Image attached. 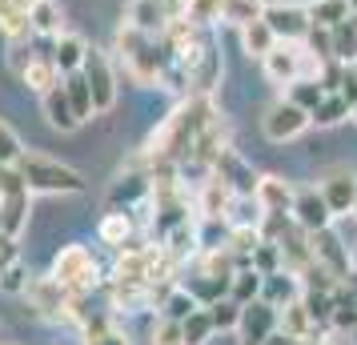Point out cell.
<instances>
[{
    "label": "cell",
    "mask_w": 357,
    "mask_h": 345,
    "mask_svg": "<svg viewBox=\"0 0 357 345\" xmlns=\"http://www.w3.org/2000/svg\"><path fill=\"white\" fill-rule=\"evenodd\" d=\"M0 33L8 36V40L33 36V29H29V8L20 0H0Z\"/></svg>",
    "instance_id": "f1b7e54d"
},
{
    "label": "cell",
    "mask_w": 357,
    "mask_h": 345,
    "mask_svg": "<svg viewBox=\"0 0 357 345\" xmlns=\"http://www.w3.org/2000/svg\"><path fill=\"white\" fill-rule=\"evenodd\" d=\"M209 317L217 333H237V321H241V305L233 301V297H221V301H213L209 305Z\"/></svg>",
    "instance_id": "8d00e7d4"
},
{
    "label": "cell",
    "mask_w": 357,
    "mask_h": 345,
    "mask_svg": "<svg viewBox=\"0 0 357 345\" xmlns=\"http://www.w3.org/2000/svg\"><path fill=\"white\" fill-rule=\"evenodd\" d=\"M354 273H357V245H354Z\"/></svg>",
    "instance_id": "681fc988"
},
{
    "label": "cell",
    "mask_w": 357,
    "mask_h": 345,
    "mask_svg": "<svg viewBox=\"0 0 357 345\" xmlns=\"http://www.w3.org/2000/svg\"><path fill=\"white\" fill-rule=\"evenodd\" d=\"M149 345H185V329H181V321H173V317H161V321L153 325V337H149Z\"/></svg>",
    "instance_id": "7bdbcfd3"
},
{
    "label": "cell",
    "mask_w": 357,
    "mask_h": 345,
    "mask_svg": "<svg viewBox=\"0 0 357 345\" xmlns=\"http://www.w3.org/2000/svg\"><path fill=\"white\" fill-rule=\"evenodd\" d=\"M257 205H261V213L265 217H289V209H293V197H297V189H293L285 177H261L257 181Z\"/></svg>",
    "instance_id": "2e32d148"
},
{
    "label": "cell",
    "mask_w": 357,
    "mask_h": 345,
    "mask_svg": "<svg viewBox=\"0 0 357 345\" xmlns=\"http://www.w3.org/2000/svg\"><path fill=\"white\" fill-rule=\"evenodd\" d=\"M261 345H309V342H301V337H293V333H285V329L277 325V329H273V333H269V337H265Z\"/></svg>",
    "instance_id": "f6af8a7d"
},
{
    "label": "cell",
    "mask_w": 357,
    "mask_h": 345,
    "mask_svg": "<svg viewBox=\"0 0 357 345\" xmlns=\"http://www.w3.org/2000/svg\"><path fill=\"white\" fill-rule=\"evenodd\" d=\"M281 325V309L277 305H269L265 297H257V301H249V305H241V321H237V337H241V345H261L273 329Z\"/></svg>",
    "instance_id": "30bf717a"
},
{
    "label": "cell",
    "mask_w": 357,
    "mask_h": 345,
    "mask_svg": "<svg viewBox=\"0 0 357 345\" xmlns=\"http://www.w3.org/2000/svg\"><path fill=\"white\" fill-rule=\"evenodd\" d=\"M49 56L56 61L61 72H77L84 65V56H89V40L81 33H56L49 45Z\"/></svg>",
    "instance_id": "d6986e66"
},
{
    "label": "cell",
    "mask_w": 357,
    "mask_h": 345,
    "mask_svg": "<svg viewBox=\"0 0 357 345\" xmlns=\"http://www.w3.org/2000/svg\"><path fill=\"white\" fill-rule=\"evenodd\" d=\"M354 121H357V109H354Z\"/></svg>",
    "instance_id": "9f6ffc18"
},
{
    "label": "cell",
    "mask_w": 357,
    "mask_h": 345,
    "mask_svg": "<svg viewBox=\"0 0 357 345\" xmlns=\"http://www.w3.org/2000/svg\"><path fill=\"white\" fill-rule=\"evenodd\" d=\"M65 89H68V100H73V109H77V116H81V125H84L89 116L97 113V105H93V89H89L81 68L77 72H65Z\"/></svg>",
    "instance_id": "4dcf8cb0"
},
{
    "label": "cell",
    "mask_w": 357,
    "mask_h": 345,
    "mask_svg": "<svg viewBox=\"0 0 357 345\" xmlns=\"http://www.w3.org/2000/svg\"><path fill=\"white\" fill-rule=\"evenodd\" d=\"M20 157H24V145H20L17 129L0 116V164H17Z\"/></svg>",
    "instance_id": "b9f144b4"
},
{
    "label": "cell",
    "mask_w": 357,
    "mask_h": 345,
    "mask_svg": "<svg viewBox=\"0 0 357 345\" xmlns=\"http://www.w3.org/2000/svg\"><path fill=\"white\" fill-rule=\"evenodd\" d=\"M0 289L4 293H29V265L20 261V257L0 269Z\"/></svg>",
    "instance_id": "60d3db41"
},
{
    "label": "cell",
    "mask_w": 357,
    "mask_h": 345,
    "mask_svg": "<svg viewBox=\"0 0 357 345\" xmlns=\"http://www.w3.org/2000/svg\"><path fill=\"white\" fill-rule=\"evenodd\" d=\"M97 237L105 241V245H113V249H125V245H129V237H132V217H129V209H113V213H105Z\"/></svg>",
    "instance_id": "d4e9b609"
},
{
    "label": "cell",
    "mask_w": 357,
    "mask_h": 345,
    "mask_svg": "<svg viewBox=\"0 0 357 345\" xmlns=\"http://www.w3.org/2000/svg\"><path fill=\"white\" fill-rule=\"evenodd\" d=\"M84 81H89V89H93V105H97V113H109L116 105V68L113 61H109V52H100L89 45V56H84Z\"/></svg>",
    "instance_id": "ba28073f"
},
{
    "label": "cell",
    "mask_w": 357,
    "mask_h": 345,
    "mask_svg": "<svg viewBox=\"0 0 357 345\" xmlns=\"http://www.w3.org/2000/svg\"><path fill=\"white\" fill-rule=\"evenodd\" d=\"M213 116H217V109H213L209 97H201V93L185 97L173 113L165 116L161 129L153 132V141H149V157H153V161L185 164L189 161V153H193V145H197V137L209 129Z\"/></svg>",
    "instance_id": "6da1fadb"
},
{
    "label": "cell",
    "mask_w": 357,
    "mask_h": 345,
    "mask_svg": "<svg viewBox=\"0 0 357 345\" xmlns=\"http://www.w3.org/2000/svg\"><path fill=\"white\" fill-rule=\"evenodd\" d=\"M349 8H354V13H357V0H349Z\"/></svg>",
    "instance_id": "f907efd6"
},
{
    "label": "cell",
    "mask_w": 357,
    "mask_h": 345,
    "mask_svg": "<svg viewBox=\"0 0 357 345\" xmlns=\"http://www.w3.org/2000/svg\"><path fill=\"white\" fill-rule=\"evenodd\" d=\"M281 329L285 333H293V337H301V342H313L317 333H321V321L309 313V305L297 297V301H289V305H281Z\"/></svg>",
    "instance_id": "ffe728a7"
},
{
    "label": "cell",
    "mask_w": 357,
    "mask_h": 345,
    "mask_svg": "<svg viewBox=\"0 0 357 345\" xmlns=\"http://www.w3.org/2000/svg\"><path fill=\"white\" fill-rule=\"evenodd\" d=\"M333 61L341 65H357V13L333 24Z\"/></svg>",
    "instance_id": "603a6c76"
},
{
    "label": "cell",
    "mask_w": 357,
    "mask_h": 345,
    "mask_svg": "<svg viewBox=\"0 0 357 345\" xmlns=\"http://www.w3.org/2000/svg\"><path fill=\"white\" fill-rule=\"evenodd\" d=\"M349 13H354L349 0H309V20H313V24H325V29H333V24L345 20Z\"/></svg>",
    "instance_id": "e575fe53"
},
{
    "label": "cell",
    "mask_w": 357,
    "mask_h": 345,
    "mask_svg": "<svg viewBox=\"0 0 357 345\" xmlns=\"http://www.w3.org/2000/svg\"><path fill=\"white\" fill-rule=\"evenodd\" d=\"M265 20L277 33V40H305L313 29L309 8H301V4H265Z\"/></svg>",
    "instance_id": "7c38bea8"
},
{
    "label": "cell",
    "mask_w": 357,
    "mask_h": 345,
    "mask_svg": "<svg viewBox=\"0 0 357 345\" xmlns=\"http://www.w3.org/2000/svg\"><path fill=\"white\" fill-rule=\"evenodd\" d=\"M261 17H265V0H221V24L249 29Z\"/></svg>",
    "instance_id": "cb8c5ba5"
},
{
    "label": "cell",
    "mask_w": 357,
    "mask_h": 345,
    "mask_svg": "<svg viewBox=\"0 0 357 345\" xmlns=\"http://www.w3.org/2000/svg\"><path fill=\"white\" fill-rule=\"evenodd\" d=\"M29 29H33L36 36H56L65 33V20H61V4L56 0H40V4H33V13H29Z\"/></svg>",
    "instance_id": "484cf974"
},
{
    "label": "cell",
    "mask_w": 357,
    "mask_h": 345,
    "mask_svg": "<svg viewBox=\"0 0 357 345\" xmlns=\"http://www.w3.org/2000/svg\"><path fill=\"white\" fill-rule=\"evenodd\" d=\"M305 293V281H301V273H293V269H277V273H269L265 277V285H261V297L269 301V305H289V301H297V297Z\"/></svg>",
    "instance_id": "ac0fdd59"
},
{
    "label": "cell",
    "mask_w": 357,
    "mask_h": 345,
    "mask_svg": "<svg viewBox=\"0 0 357 345\" xmlns=\"http://www.w3.org/2000/svg\"><path fill=\"white\" fill-rule=\"evenodd\" d=\"M8 261H17V241L0 233V269H4V265H8Z\"/></svg>",
    "instance_id": "bcb514c9"
},
{
    "label": "cell",
    "mask_w": 357,
    "mask_h": 345,
    "mask_svg": "<svg viewBox=\"0 0 357 345\" xmlns=\"http://www.w3.org/2000/svg\"><path fill=\"white\" fill-rule=\"evenodd\" d=\"M309 116H313V125H317V129H333V125H341L345 116H354V105L341 97V93H325L321 105H317Z\"/></svg>",
    "instance_id": "4316f807"
},
{
    "label": "cell",
    "mask_w": 357,
    "mask_h": 345,
    "mask_svg": "<svg viewBox=\"0 0 357 345\" xmlns=\"http://www.w3.org/2000/svg\"><path fill=\"white\" fill-rule=\"evenodd\" d=\"M309 245H313V261L321 265V269H329L333 277H349V269H354V257H349V245L341 241L337 233H333V225L321 233H309Z\"/></svg>",
    "instance_id": "8fae6325"
},
{
    "label": "cell",
    "mask_w": 357,
    "mask_h": 345,
    "mask_svg": "<svg viewBox=\"0 0 357 345\" xmlns=\"http://www.w3.org/2000/svg\"><path fill=\"white\" fill-rule=\"evenodd\" d=\"M125 20L137 24V29H145V33H153V36H161L165 29H169L173 13L165 8L161 0H129V4H125Z\"/></svg>",
    "instance_id": "e0dca14e"
},
{
    "label": "cell",
    "mask_w": 357,
    "mask_h": 345,
    "mask_svg": "<svg viewBox=\"0 0 357 345\" xmlns=\"http://www.w3.org/2000/svg\"><path fill=\"white\" fill-rule=\"evenodd\" d=\"M313 125V116H309V109H301V105H293L289 97L273 100L269 109H265V116H261V132L273 141V145H285V141H297L301 132Z\"/></svg>",
    "instance_id": "8992f818"
},
{
    "label": "cell",
    "mask_w": 357,
    "mask_h": 345,
    "mask_svg": "<svg viewBox=\"0 0 357 345\" xmlns=\"http://www.w3.org/2000/svg\"><path fill=\"white\" fill-rule=\"evenodd\" d=\"M84 345H129V337L116 333L109 317H84Z\"/></svg>",
    "instance_id": "836d02e7"
},
{
    "label": "cell",
    "mask_w": 357,
    "mask_h": 345,
    "mask_svg": "<svg viewBox=\"0 0 357 345\" xmlns=\"http://www.w3.org/2000/svg\"><path fill=\"white\" fill-rule=\"evenodd\" d=\"M354 217H357V205H354Z\"/></svg>",
    "instance_id": "11a10c76"
},
{
    "label": "cell",
    "mask_w": 357,
    "mask_h": 345,
    "mask_svg": "<svg viewBox=\"0 0 357 345\" xmlns=\"http://www.w3.org/2000/svg\"><path fill=\"white\" fill-rule=\"evenodd\" d=\"M52 277L65 285L73 297H84L93 285H97V257L89 253L84 245H61V253L52 257V269H49Z\"/></svg>",
    "instance_id": "277c9868"
},
{
    "label": "cell",
    "mask_w": 357,
    "mask_h": 345,
    "mask_svg": "<svg viewBox=\"0 0 357 345\" xmlns=\"http://www.w3.org/2000/svg\"><path fill=\"white\" fill-rule=\"evenodd\" d=\"M161 4L173 13V17H181V13H185V0H161Z\"/></svg>",
    "instance_id": "7dc6e473"
},
{
    "label": "cell",
    "mask_w": 357,
    "mask_h": 345,
    "mask_svg": "<svg viewBox=\"0 0 357 345\" xmlns=\"http://www.w3.org/2000/svg\"><path fill=\"white\" fill-rule=\"evenodd\" d=\"M261 285H265V277H261L253 265H249V269H237L233 281H229V297H233L237 305H249V301L261 297Z\"/></svg>",
    "instance_id": "d6a6232c"
},
{
    "label": "cell",
    "mask_w": 357,
    "mask_h": 345,
    "mask_svg": "<svg viewBox=\"0 0 357 345\" xmlns=\"http://www.w3.org/2000/svg\"><path fill=\"white\" fill-rule=\"evenodd\" d=\"M305 61H309V52H305L301 40H277L273 49L265 52L261 68H265V77H269L273 84L289 89L293 81H301V77H305Z\"/></svg>",
    "instance_id": "52a82bcc"
},
{
    "label": "cell",
    "mask_w": 357,
    "mask_h": 345,
    "mask_svg": "<svg viewBox=\"0 0 357 345\" xmlns=\"http://www.w3.org/2000/svg\"><path fill=\"white\" fill-rule=\"evenodd\" d=\"M309 345H329V342H309Z\"/></svg>",
    "instance_id": "816d5d0a"
},
{
    "label": "cell",
    "mask_w": 357,
    "mask_h": 345,
    "mask_svg": "<svg viewBox=\"0 0 357 345\" xmlns=\"http://www.w3.org/2000/svg\"><path fill=\"white\" fill-rule=\"evenodd\" d=\"M20 4H24V8H29V13H33V4H40V0H20Z\"/></svg>",
    "instance_id": "c3c4849f"
},
{
    "label": "cell",
    "mask_w": 357,
    "mask_h": 345,
    "mask_svg": "<svg viewBox=\"0 0 357 345\" xmlns=\"http://www.w3.org/2000/svg\"><path fill=\"white\" fill-rule=\"evenodd\" d=\"M40 109H45V121H49L52 129H61V132L81 129V116H77V109H73V100H68L65 77H61V81L52 84L49 93H40Z\"/></svg>",
    "instance_id": "9a60e30c"
},
{
    "label": "cell",
    "mask_w": 357,
    "mask_h": 345,
    "mask_svg": "<svg viewBox=\"0 0 357 345\" xmlns=\"http://www.w3.org/2000/svg\"><path fill=\"white\" fill-rule=\"evenodd\" d=\"M337 93L357 109V65H345V68H341V84H337Z\"/></svg>",
    "instance_id": "ee69618b"
},
{
    "label": "cell",
    "mask_w": 357,
    "mask_h": 345,
    "mask_svg": "<svg viewBox=\"0 0 357 345\" xmlns=\"http://www.w3.org/2000/svg\"><path fill=\"white\" fill-rule=\"evenodd\" d=\"M181 329H185V345H209L213 337H217V325H213V317H209V305L193 309L185 321H181Z\"/></svg>",
    "instance_id": "1f68e13d"
},
{
    "label": "cell",
    "mask_w": 357,
    "mask_h": 345,
    "mask_svg": "<svg viewBox=\"0 0 357 345\" xmlns=\"http://www.w3.org/2000/svg\"><path fill=\"white\" fill-rule=\"evenodd\" d=\"M29 301H33V309L40 313V317H49V321H81V313H77V297L68 293L52 273L49 277L29 281Z\"/></svg>",
    "instance_id": "5b68a950"
},
{
    "label": "cell",
    "mask_w": 357,
    "mask_h": 345,
    "mask_svg": "<svg viewBox=\"0 0 357 345\" xmlns=\"http://www.w3.org/2000/svg\"><path fill=\"white\" fill-rule=\"evenodd\" d=\"M249 265L257 269L261 277H269V273H277V269H285V261H281V249H277V241H261V245L253 249Z\"/></svg>",
    "instance_id": "ab89813d"
},
{
    "label": "cell",
    "mask_w": 357,
    "mask_h": 345,
    "mask_svg": "<svg viewBox=\"0 0 357 345\" xmlns=\"http://www.w3.org/2000/svg\"><path fill=\"white\" fill-rule=\"evenodd\" d=\"M321 193L325 201H329V209L337 217H349L357 205V173L354 169H345V164H337V169H329L321 181Z\"/></svg>",
    "instance_id": "5bb4252c"
},
{
    "label": "cell",
    "mask_w": 357,
    "mask_h": 345,
    "mask_svg": "<svg viewBox=\"0 0 357 345\" xmlns=\"http://www.w3.org/2000/svg\"><path fill=\"white\" fill-rule=\"evenodd\" d=\"M289 217H293V221H297L305 233H321V229H329V225L337 221V213L329 209V201H325V193L317 189V185H313V189H297Z\"/></svg>",
    "instance_id": "9c48e42d"
},
{
    "label": "cell",
    "mask_w": 357,
    "mask_h": 345,
    "mask_svg": "<svg viewBox=\"0 0 357 345\" xmlns=\"http://www.w3.org/2000/svg\"><path fill=\"white\" fill-rule=\"evenodd\" d=\"M193 309H201V301L189 285H169V293L161 297V317H173V321H185Z\"/></svg>",
    "instance_id": "83f0119b"
},
{
    "label": "cell",
    "mask_w": 357,
    "mask_h": 345,
    "mask_svg": "<svg viewBox=\"0 0 357 345\" xmlns=\"http://www.w3.org/2000/svg\"><path fill=\"white\" fill-rule=\"evenodd\" d=\"M354 345H357V329H354Z\"/></svg>",
    "instance_id": "f5cc1de1"
},
{
    "label": "cell",
    "mask_w": 357,
    "mask_h": 345,
    "mask_svg": "<svg viewBox=\"0 0 357 345\" xmlns=\"http://www.w3.org/2000/svg\"><path fill=\"white\" fill-rule=\"evenodd\" d=\"M65 72L56 68V61H52L49 52H36V61L24 72H20V81H24V89H33V93H49L52 84L61 81Z\"/></svg>",
    "instance_id": "7402d4cb"
},
{
    "label": "cell",
    "mask_w": 357,
    "mask_h": 345,
    "mask_svg": "<svg viewBox=\"0 0 357 345\" xmlns=\"http://www.w3.org/2000/svg\"><path fill=\"white\" fill-rule=\"evenodd\" d=\"M213 173H217V177H221V181L237 193V197H253V193H257L261 177L249 169V164H245V157L237 153V148H225V153L213 161Z\"/></svg>",
    "instance_id": "4fadbf2b"
},
{
    "label": "cell",
    "mask_w": 357,
    "mask_h": 345,
    "mask_svg": "<svg viewBox=\"0 0 357 345\" xmlns=\"http://www.w3.org/2000/svg\"><path fill=\"white\" fill-rule=\"evenodd\" d=\"M116 52H121V61H125V68L137 84H161L165 68L173 61V52L161 36L145 33L129 20H121V29H116Z\"/></svg>",
    "instance_id": "7a4b0ae2"
},
{
    "label": "cell",
    "mask_w": 357,
    "mask_h": 345,
    "mask_svg": "<svg viewBox=\"0 0 357 345\" xmlns=\"http://www.w3.org/2000/svg\"><path fill=\"white\" fill-rule=\"evenodd\" d=\"M153 193V185H149V177H121V181L113 185V193H109V201H125V209H129L132 201H141Z\"/></svg>",
    "instance_id": "f35d334b"
},
{
    "label": "cell",
    "mask_w": 357,
    "mask_h": 345,
    "mask_svg": "<svg viewBox=\"0 0 357 345\" xmlns=\"http://www.w3.org/2000/svg\"><path fill=\"white\" fill-rule=\"evenodd\" d=\"M17 173L24 177V185L33 189V193H84V177L73 169V164H61L45 157V153H33V148H24V157L17 161Z\"/></svg>",
    "instance_id": "3957f363"
},
{
    "label": "cell",
    "mask_w": 357,
    "mask_h": 345,
    "mask_svg": "<svg viewBox=\"0 0 357 345\" xmlns=\"http://www.w3.org/2000/svg\"><path fill=\"white\" fill-rule=\"evenodd\" d=\"M0 345H13V342H0Z\"/></svg>",
    "instance_id": "db71d44e"
},
{
    "label": "cell",
    "mask_w": 357,
    "mask_h": 345,
    "mask_svg": "<svg viewBox=\"0 0 357 345\" xmlns=\"http://www.w3.org/2000/svg\"><path fill=\"white\" fill-rule=\"evenodd\" d=\"M241 45H245V52H249V56L265 61V52L277 45V33L269 29V20L261 17V20H253L249 29H241Z\"/></svg>",
    "instance_id": "f546056e"
},
{
    "label": "cell",
    "mask_w": 357,
    "mask_h": 345,
    "mask_svg": "<svg viewBox=\"0 0 357 345\" xmlns=\"http://www.w3.org/2000/svg\"><path fill=\"white\" fill-rule=\"evenodd\" d=\"M197 29H209V24H221V0H185V13Z\"/></svg>",
    "instance_id": "74e56055"
},
{
    "label": "cell",
    "mask_w": 357,
    "mask_h": 345,
    "mask_svg": "<svg viewBox=\"0 0 357 345\" xmlns=\"http://www.w3.org/2000/svg\"><path fill=\"white\" fill-rule=\"evenodd\" d=\"M325 93H329V89H325L321 81H313V77H301V81L289 84V100H293V105H301V109H309V113L321 105Z\"/></svg>",
    "instance_id": "d590c367"
},
{
    "label": "cell",
    "mask_w": 357,
    "mask_h": 345,
    "mask_svg": "<svg viewBox=\"0 0 357 345\" xmlns=\"http://www.w3.org/2000/svg\"><path fill=\"white\" fill-rule=\"evenodd\" d=\"M189 81H193V93H201V97H209L213 89H217V81H221V56H217L209 45H205L201 56L189 65Z\"/></svg>",
    "instance_id": "44dd1931"
}]
</instances>
